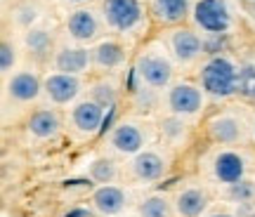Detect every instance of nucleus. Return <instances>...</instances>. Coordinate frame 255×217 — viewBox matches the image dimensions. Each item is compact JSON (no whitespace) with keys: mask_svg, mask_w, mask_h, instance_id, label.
Wrapping results in <instances>:
<instances>
[{"mask_svg":"<svg viewBox=\"0 0 255 217\" xmlns=\"http://www.w3.org/2000/svg\"><path fill=\"white\" fill-rule=\"evenodd\" d=\"M255 170V146L210 144L199 158V177L210 189L229 191L251 180Z\"/></svg>","mask_w":255,"mask_h":217,"instance_id":"obj_1","label":"nucleus"},{"mask_svg":"<svg viewBox=\"0 0 255 217\" xmlns=\"http://www.w3.org/2000/svg\"><path fill=\"white\" fill-rule=\"evenodd\" d=\"M196 83L203 88V92H206V97L210 102L225 104V102L234 100L241 92L244 69L227 52L206 54V59L196 66Z\"/></svg>","mask_w":255,"mask_h":217,"instance_id":"obj_2","label":"nucleus"},{"mask_svg":"<svg viewBox=\"0 0 255 217\" xmlns=\"http://www.w3.org/2000/svg\"><path fill=\"white\" fill-rule=\"evenodd\" d=\"M206 139L215 146L253 144V111L241 107H222L203 120Z\"/></svg>","mask_w":255,"mask_h":217,"instance_id":"obj_3","label":"nucleus"},{"mask_svg":"<svg viewBox=\"0 0 255 217\" xmlns=\"http://www.w3.org/2000/svg\"><path fill=\"white\" fill-rule=\"evenodd\" d=\"M156 127H151L144 118L126 116L116 120L104 135V154L116 156L119 161H128L139 151L156 144Z\"/></svg>","mask_w":255,"mask_h":217,"instance_id":"obj_4","label":"nucleus"},{"mask_svg":"<svg viewBox=\"0 0 255 217\" xmlns=\"http://www.w3.org/2000/svg\"><path fill=\"white\" fill-rule=\"evenodd\" d=\"M175 69L177 64L165 50L163 40H149L139 47V52L132 57V73L139 85H146L156 92H165L175 83Z\"/></svg>","mask_w":255,"mask_h":217,"instance_id":"obj_5","label":"nucleus"},{"mask_svg":"<svg viewBox=\"0 0 255 217\" xmlns=\"http://www.w3.org/2000/svg\"><path fill=\"white\" fill-rule=\"evenodd\" d=\"M173 170V151L163 144H151L137 156L123 161V182L128 187H154Z\"/></svg>","mask_w":255,"mask_h":217,"instance_id":"obj_6","label":"nucleus"},{"mask_svg":"<svg viewBox=\"0 0 255 217\" xmlns=\"http://www.w3.org/2000/svg\"><path fill=\"white\" fill-rule=\"evenodd\" d=\"M100 12L107 31L123 40L137 36L146 26V21H151L144 0H102Z\"/></svg>","mask_w":255,"mask_h":217,"instance_id":"obj_7","label":"nucleus"},{"mask_svg":"<svg viewBox=\"0 0 255 217\" xmlns=\"http://www.w3.org/2000/svg\"><path fill=\"white\" fill-rule=\"evenodd\" d=\"M43 102V76H38L33 69H17L2 78V116L7 111L24 113L31 107H40Z\"/></svg>","mask_w":255,"mask_h":217,"instance_id":"obj_8","label":"nucleus"},{"mask_svg":"<svg viewBox=\"0 0 255 217\" xmlns=\"http://www.w3.org/2000/svg\"><path fill=\"white\" fill-rule=\"evenodd\" d=\"M161 100H163V108L165 113L177 118H184V120H199L206 108H208V97L196 81H175L165 92H161Z\"/></svg>","mask_w":255,"mask_h":217,"instance_id":"obj_9","label":"nucleus"},{"mask_svg":"<svg viewBox=\"0 0 255 217\" xmlns=\"http://www.w3.org/2000/svg\"><path fill=\"white\" fill-rule=\"evenodd\" d=\"M189 24L203 38H222L234 31V12L227 0H194Z\"/></svg>","mask_w":255,"mask_h":217,"instance_id":"obj_10","label":"nucleus"},{"mask_svg":"<svg viewBox=\"0 0 255 217\" xmlns=\"http://www.w3.org/2000/svg\"><path fill=\"white\" fill-rule=\"evenodd\" d=\"M104 120H107V108L92 102L90 97H83L64 111V127L73 142H90L92 137L102 132Z\"/></svg>","mask_w":255,"mask_h":217,"instance_id":"obj_11","label":"nucleus"},{"mask_svg":"<svg viewBox=\"0 0 255 217\" xmlns=\"http://www.w3.org/2000/svg\"><path fill=\"white\" fill-rule=\"evenodd\" d=\"M85 90H88L85 76H71V73L47 69V73L43 76V102H40V107L66 111L69 107H73L78 100L85 97Z\"/></svg>","mask_w":255,"mask_h":217,"instance_id":"obj_12","label":"nucleus"},{"mask_svg":"<svg viewBox=\"0 0 255 217\" xmlns=\"http://www.w3.org/2000/svg\"><path fill=\"white\" fill-rule=\"evenodd\" d=\"M161 40H163L165 50L170 52L177 66L191 69V66H199L206 59V40L191 24L189 26L184 24V26L165 28Z\"/></svg>","mask_w":255,"mask_h":217,"instance_id":"obj_13","label":"nucleus"},{"mask_svg":"<svg viewBox=\"0 0 255 217\" xmlns=\"http://www.w3.org/2000/svg\"><path fill=\"white\" fill-rule=\"evenodd\" d=\"M107 33L109 31H107L102 12L90 7V5L71 9L64 19V38L69 43H76V45L92 47L95 43H100L102 38H107Z\"/></svg>","mask_w":255,"mask_h":217,"instance_id":"obj_14","label":"nucleus"},{"mask_svg":"<svg viewBox=\"0 0 255 217\" xmlns=\"http://www.w3.org/2000/svg\"><path fill=\"white\" fill-rule=\"evenodd\" d=\"M170 201L175 217H203L213 208V189L199 175L187 177L170 191Z\"/></svg>","mask_w":255,"mask_h":217,"instance_id":"obj_15","label":"nucleus"},{"mask_svg":"<svg viewBox=\"0 0 255 217\" xmlns=\"http://www.w3.org/2000/svg\"><path fill=\"white\" fill-rule=\"evenodd\" d=\"M88 203L97 217H121L135 210L137 201L132 199V187H128L126 182H116V184H97Z\"/></svg>","mask_w":255,"mask_h":217,"instance_id":"obj_16","label":"nucleus"},{"mask_svg":"<svg viewBox=\"0 0 255 217\" xmlns=\"http://www.w3.org/2000/svg\"><path fill=\"white\" fill-rule=\"evenodd\" d=\"M66 132L64 127V111L50 107H38L26 113L24 135L33 144H52Z\"/></svg>","mask_w":255,"mask_h":217,"instance_id":"obj_17","label":"nucleus"},{"mask_svg":"<svg viewBox=\"0 0 255 217\" xmlns=\"http://www.w3.org/2000/svg\"><path fill=\"white\" fill-rule=\"evenodd\" d=\"M50 69L71 76H85L92 71V52L90 47L76 45V43H57V50L50 59Z\"/></svg>","mask_w":255,"mask_h":217,"instance_id":"obj_18","label":"nucleus"},{"mask_svg":"<svg viewBox=\"0 0 255 217\" xmlns=\"http://www.w3.org/2000/svg\"><path fill=\"white\" fill-rule=\"evenodd\" d=\"M92 52V71L97 73H121L128 62V45L123 38L107 36L90 47Z\"/></svg>","mask_w":255,"mask_h":217,"instance_id":"obj_19","label":"nucleus"},{"mask_svg":"<svg viewBox=\"0 0 255 217\" xmlns=\"http://www.w3.org/2000/svg\"><path fill=\"white\" fill-rule=\"evenodd\" d=\"M191 7H194V0H146L151 24L161 26L163 31L184 26L191 17Z\"/></svg>","mask_w":255,"mask_h":217,"instance_id":"obj_20","label":"nucleus"},{"mask_svg":"<svg viewBox=\"0 0 255 217\" xmlns=\"http://www.w3.org/2000/svg\"><path fill=\"white\" fill-rule=\"evenodd\" d=\"M85 97L97 102L107 111L114 108L119 104V97H121V73H100L95 81L88 83Z\"/></svg>","mask_w":255,"mask_h":217,"instance_id":"obj_21","label":"nucleus"},{"mask_svg":"<svg viewBox=\"0 0 255 217\" xmlns=\"http://www.w3.org/2000/svg\"><path fill=\"white\" fill-rule=\"evenodd\" d=\"M156 132L161 137V144L170 151H177V149H184V144L189 142V135H191V123L184 120V118H177V116H170L165 113L161 118V123L156 127Z\"/></svg>","mask_w":255,"mask_h":217,"instance_id":"obj_22","label":"nucleus"},{"mask_svg":"<svg viewBox=\"0 0 255 217\" xmlns=\"http://www.w3.org/2000/svg\"><path fill=\"white\" fill-rule=\"evenodd\" d=\"M88 180L97 184H116V182H123V161H119L116 156L104 154L95 156L88 165Z\"/></svg>","mask_w":255,"mask_h":217,"instance_id":"obj_23","label":"nucleus"},{"mask_svg":"<svg viewBox=\"0 0 255 217\" xmlns=\"http://www.w3.org/2000/svg\"><path fill=\"white\" fill-rule=\"evenodd\" d=\"M132 217H175L170 194L165 191H149L142 199H137Z\"/></svg>","mask_w":255,"mask_h":217,"instance_id":"obj_24","label":"nucleus"},{"mask_svg":"<svg viewBox=\"0 0 255 217\" xmlns=\"http://www.w3.org/2000/svg\"><path fill=\"white\" fill-rule=\"evenodd\" d=\"M24 47H26V52L36 62H47V64H50V59H52V54L57 50L52 33L40 26H33V28H28V31H24Z\"/></svg>","mask_w":255,"mask_h":217,"instance_id":"obj_25","label":"nucleus"},{"mask_svg":"<svg viewBox=\"0 0 255 217\" xmlns=\"http://www.w3.org/2000/svg\"><path fill=\"white\" fill-rule=\"evenodd\" d=\"M17 62H19V47L14 40L2 38V45H0V71L2 78H7L9 73L17 71Z\"/></svg>","mask_w":255,"mask_h":217,"instance_id":"obj_26","label":"nucleus"},{"mask_svg":"<svg viewBox=\"0 0 255 217\" xmlns=\"http://www.w3.org/2000/svg\"><path fill=\"white\" fill-rule=\"evenodd\" d=\"M203 217H241V215H239L237 210L227 208V206H222V208H210Z\"/></svg>","mask_w":255,"mask_h":217,"instance_id":"obj_27","label":"nucleus"},{"mask_svg":"<svg viewBox=\"0 0 255 217\" xmlns=\"http://www.w3.org/2000/svg\"><path fill=\"white\" fill-rule=\"evenodd\" d=\"M62 2H64V5H69V7L76 9V7H85V5H90L92 0H62Z\"/></svg>","mask_w":255,"mask_h":217,"instance_id":"obj_28","label":"nucleus"},{"mask_svg":"<svg viewBox=\"0 0 255 217\" xmlns=\"http://www.w3.org/2000/svg\"><path fill=\"white\" fill-rule=\"evenodd\" d=\"M253 146H255V108H253Z\"/></svg>","mask_w":255,"mask_h":217,"instance_id":"obj_29","label":"nucleus"},{"mask_svg":"<svg viewBox=\"0 0 255 217\" xmlns=\"http://www.w3.org/2000/svg\"><path fill=\"white\" fill-rule=\"evenodd\" d=\"M246 217H255V210H251V213H248V215Z\"/></svg>","mask_w":255,"mask_h":217,"instance_id":"obj_30","label":"nucleus"},{"mask_svg":"<svg viewBox=\"0 0 255 217\" xmlns=\"http://www.w3.org/2000/svg\"><path fill=\"white\" fill-rule=\"evenodd\" d=\"M121 217H132V215H121Z\"/></svg>","mask_w":255,"mask_h":217,"instance_id":"obj_31","label":"nucleus"},{"mask_svg":"<svg viewBox=\"0 0 255 217\" xmlns=\"http://www.w3.org/2000/svg\"><path fill=\"white\" fill-rule=\"evenodd\" d=\"M248 2H255V0H248Z\"/></svg>","mask_w":255,"mask_h":217,"instance_id":"obj_32","label":"nucleus"}]
</instances>
